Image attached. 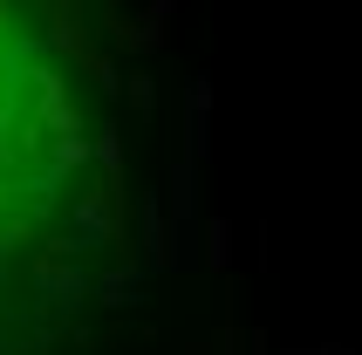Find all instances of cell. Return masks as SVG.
Masks as SVG:
<instances>
[{
    "label": "cell",
    "instance_id": "1",
    "mask_svg": "<svg viewBox=\"0 0 362 355\" xmlns=\"http://www.w3.org/2000/svg\"><path fill=\"white\" fill-rule=\"evenodd\" d=\"M0 123H7V96H0Z\"/></svg>",
    "mask_w": 362,
    "mask_h": 355
}]
</instances>
